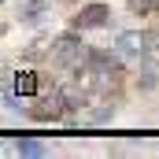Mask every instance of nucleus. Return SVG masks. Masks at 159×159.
Instances as JSON below:
<instances>
[{
  "mask_svg": "<svg viewBox=\"0 0 159 159\" xmlns=\"http://www.w3.org/2000/svg\"><path fill=\"white\" fill-rule=\"evenodd\" d=\"M81 56H85V48L78 44V37H59V44H56V63H81Z\"/></svg>",
  "mask_w": 159,
  "mask_h": 159,
  "instance_id": "f257e3e1",
  "label": "nucleus"
},
{
  "mask_svg": "<svg viewBox=\"0 0 159 159\" xmlns=\"http://www.w3.org/2000/svg\"><path fill=\"white\" fill-rule=\"evenodd\" d=\"M104 22H107V7H104V4H89V7L81 11V19H78L81 30H96V26H104Z\"/></svg>",
  "mask_w": 159,
  "mask_h": 159,
  "instance_id": "f03ea898",
  "label": "nucleus"
},
{
  "mask_svg": "<svg viewBox=\"0 0 159 159\" xmlns=\"http://www.w3.org/2000/svg\"><path fill=\"white\" fill-rule=\"evenodd\" d=\"M144 48H148V37L144 34H122L119 37V52L122 56H144Z\"/></svg>",
  "mask_w": 159,
  "mask_h": 159,
  "instance_id": "7ed1b4c3",
  "label": "nucleus"
},
{
  "mask_svg": "<svg viewBox=\"0 0 159 159\" xmlns=\"http://www.w3.org/2000/svg\"><path fill=\"white\" fill-rule=\"evenodd\" d=\"M15 93H19V96H34V93H37V74H34V70L15 74Z\"/></svg>",
  "mask_w": 159,
  "mask_h": 159,
  "instance_id": "20e7f679",
  "label": "nucleus"
},
{
  "mask_svg": "<svg viewBox=\"0 0 159 159\" xmlns=\"http://www.w3.org/2000/svg\"><path fill=\"white\" fill-rule=\"evenodd\" d=\"M15 148H19L22 156H41V152H44V144H41V141H34V137H26V141H19Z\"/></svg>",
  "mask_w": 159,
  "mask_h": 159,
  "instance_id": "39448f33",
  "label": "nucleus"
},
{
  "mask_svg": "<svg viewBox=\"0 0 159 159\" xmlns=\"http://www.w3.org/2000/svg\"><path fill=\"white\" fill-rule=\"evenodd\" d=\"M48 7V0H34L30 7H26V19H37V11H44Z\"/></svg>",
  "mask_w": 159,
  "mask_h": 159,
  "instance_id": "423d86ee",
  "label": "nucleus"
},
{
  "mask_svg": "<svg viewBox=\"0 0 159 159\" xmlns=\"http://www.w3.org/2000/svg\"><path fill=\"white\" fill-rule=\"evenodd\" d=\"M144 59H148V63H159V44H152V48H144Z\"/></svg>",
  "mask_w": 159,
  "mask_h": 159,
  "instance_id": "0eeeda50",
  "label": "nucleus"
}]
</instances>
